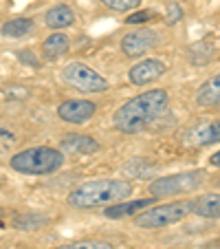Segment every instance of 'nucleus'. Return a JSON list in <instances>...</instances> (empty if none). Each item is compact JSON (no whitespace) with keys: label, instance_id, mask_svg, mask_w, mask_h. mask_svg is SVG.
Segmentation results:
<instances>
[{"label":"nucleus","instance_id":"nucleus-2","mask_svg":"<svg viewBox=\"0 0 220 249\" xmlns=\"http://www.w3.org/2000/svg\"><path fill=\"white\" fill-rule=\"evenodd\" d=\"M132 194V185L123 179H99L88 181L68 194V205L77 210L88 207H106L117 201H123Z\"/></svg>","mask_w":220,"mask_h":249},{"label":"nucleus","instance_id":"nucleus-7","mask_svg":"<svg viewBox=\"0 0 220 249\" xmlns=\"http://www.w3.org/2000/svg\"><path fill=\"white\" fill-rule=\"evenodd\" d=\"M156 42H159V36L152 29H136V31H130L128 36H123L121 51L128 57H141L143 53L154 49Z\"/></svg>","mask_w":220,"mask_h":249},{"label":"nucleus","instance_id":"nucleus-13","mask_svg":"<svg viewBox=\"0 0 220 249\" xmlns=\"http://www.w3.org/2000/svg\"><path fill=\"white\" fill-rule=\"evenodd\" d=\"M192 212L203 218H220V194H201L192 201Z\"/></svg>","mask_w":220,"mask_h":249},{"label":"nucleus","instance_id":"nucleus-16","mask_svg":"<svg viewBox=\"0 0 220 249\" xmlns=\"http://www.w3.org/2000/svg\"><path fill=\"white\" fill-rule=\"evenodd\" d=\"M68 47H70L68 36H66V33H60V31L51 33V36L42 42V51L49 60H57V57H62L66 51H68Z\"/></svg>","mask_w":220,"mask_h":249},{"label":"nucleus","instance_id":"nucleus-12","mask_svg":"<svg viewBox=\"0 0 220 249\" xmlns=\"http://www.w3.org/2000/svg\"><path fill=\"white\" fill-rule=\"evenodd\" d=\"M196 104L201 108H211L220 104V73H216L214 77L205 82L196 93Z\"/></svg>","mask_w":220,"mask_h":249},{"label":"nucleus","instance_id":"nucleus-9","mask_svg":"<svg viewBox=\"0 0 220 249\" xmlns=\"http://www.w3.org/2000/svg\"><path fill=\"white\" fill-rule=\"evenodd\" d=\"M163 73H165V64H163L161 60H152V57L136 62V64L132 66L130 71H128V75H130V82H132V84H136V86L150 84V82L159 80Z\"/></svg>","mask_w":220,"mask_h":249},{"label":"nucleus","instance_id":"nucleus-6","mask_svg":"<svg viewBox=\"0 0 220 249\" xmlns=\"http://www.w3.org/2000/svg\"><path fill=\"white\" fill-rule=\"evenodd\" d=\"M62 77L66 84H70L73 89L82 90L86 95H95V93H106L108 90V80L103 75H99L95 69H90L84 62H70L62 69Z\"/></svg>","mask_w":220,"mask_h":249},{"label":"nucleus","instance_id":"nucleus-8","mask_svg":"<svg viewBox=\"0 0 220 249\" xmlns=\"http://www.w3.org/2000/svg\"><path fill=\"white\" fill-rule=\"evenodd\" d=\"M97 110V104L90 102V99H66L57 106V115L60 119L68 124H84L88 122L90 117Z\"/></svg>","mask_w":220,"mask_h":249},{"label":"nucleus","instance_id":"nucleus-23","mask_svg":"<svg viewBox=\"0 0 220 249\" xmlns=\"http://www.w3.org/2000/svg\"><path fill=\"white\" fill-rule=\"evenodd\" d=\"M0 139H5L7 143H11V141H16V135L14 132H9L7 128H0Z\"/></svg>","mask_w":220,"mask_h":249},{"label":"nucleus","instance_id":"nucleus-14","mask_svg":"<svg viewBox=\"0 0 220 249\" xmlns=\"http://www.w3.org/2000/svg\"><path fill=\"white\" fill-rule=\"evenodd\" d=\"M44 22H47L51 29H64V27H70V24L75 22V14H73V9L66 5H55L47 11Z\"/></svg>","mask_w":220,"mask_h":249},{"label":"nucleus","instance_id":"nucleus-21","mask_svg":"<svg viewBox=\"0 0 220 249\" xmlns=\"http://www.w3.org/2000/svg\"><path fill=\"white\" fill-rule=\"evenodd\" d=\"M154 18V11H136V14H130L126 18L128 24H141V22H148V20Z\"/></svg>","mask_w":220,"mask_h":249},{"label":"nucleus","instance_id":"nucleus-24","mask_svg":"<svg viewBox=\"0 0 220 249\" xmlns=\"http://www.w3.org/2000/svg\"><path fill=\"white\" fill-rule=\"evenodd\" d=\"M209 163H211V165H216V168H220V150H218V152H214V155H211Z\"/></svg>","mask_w":220,"mask_h":249},{"label":"nucleus","instance_id":"nucleus-22","mask_svg":"<svg viewBox=\"0 0 220 249\" xmlns=\"http://www.w3.org/2000/svg\"><path fill=\"white\" fill-rule=\"evenodd\" d=\"M168 24H174L178 22V20H183V9L176 5V2H168Z\"/></svg>","mask_w":220,"mask_h":249},{"label":"nucleus","instance_id":"nucleus-17","mask_svg":"<svg viewBox=\"0 0 220 249\" xmlns=\"http://www.w3.org/2000/svg\"><path fill=\"white\" fill-rule=\"evenodd\" d=\"M33 20L31 18H11L2 24V36L5 38H24L33 31Z\"/></svg>","mask_w":220,"mask_h":249},{"label":"nucleus","instance_id":"nucleus-10","mask_svg":"<svg viewBox=\"0 0 220 249\" xmlns=\"http://www.w3.org/2000/svg\"><path fill=\"white\" fill-rule=\"evenodd\" d=\"M156 198L154 196H148V198H136V201H126V203H117V205H106L103 207V214L108 218H126V216H135L139 212H143L145 207L154 205Z\"/></svg>","mask_w":220,"mask_h":249},{"label":"nucleus","instance_id":"nucleus-1","mask_svg":"<svg viewBox=\"0 0 220 249\" xmlns=\"http://www.w3.org/2000/svg\"><path fill=\"white\" fill-rule=\"evenodd\" d=\"M168 110V93L163 89H152L141 95H135L113 115V124L119 132L136 135Z\"/></svg>","mask_w":220,"mask_h":249},{"label":"nucleus","instance_id":"nucleus-15","mask_svg":"<svg viewBox=\"0 0 220 249\" xmlns=\"http://www.w3.org/2000/svg\"><path fill=\"white\" fill-rule=\"evenodd\" d=\"M189 139H192L189 143H196V146H209V143L220 141V122L203 124V126L194 128Z\"/></svg>","mask_w":220,"mask_h":249},{"label":"nucleus","instance_id":"nucleus-4","mask_svg":"<svg viewBox=\"0 0 220 249\" xmlns=\"http://www.w3.org/2000/svg\"><path fill=\"white\" fill-rule=\"evenodd\" d=\"M192 212V201H172V203H161L154 207H145L135 216V225L141 230H161V227L174 225V223L183 221Z\"/></svg>","mask_w":220,"mask_h":249},{"label":"nucleus","instance_id":"nucleus-19","mask_svg":"<svg viewBox=\"0 0 220 249\" xmlns=\"http://www.w3.org/2000/svg\"><path fill=\"white\" fill-rule=\"evenodd\" d=\"M57 249H115L110 243L106 240H97V238H90V240H75V243H68V245H62Z\"/></svg>","mask_w":220,"mask_h":249},{"label":"nucleus","instance_id":"nucleus-11","mask_svg":"<svg viewBox=\"0 0 220 249\" xmlns=\"http://www.w3.org/2000/svg\"><path fill=\"white\" fill-rule=\"evenodd\" d=\"M62 150L68 155H95L99 150V143L86 135H66L62 139Z\"/></svg>","mask_w":220,"mask_h":249},{"label":"nucleus","instance_id":"nucleus-25","mask_svg":"<svg viewBox=\"0 0 220 249\" xmlns=\"http://www.w3.org/2000/svg\"><path fill=\"white\" fill-rule=\"evenodd\" d=\"M218 106H220V104H218Z\"/></svg>","mask_w":220,"mask_h":249},{"label":"nucleus","instance_id":"nucleus-5","mask_svg":"<svg viewBox=\"0 0 220 249\" xmlns=\"http://www.w3.org/2000/svg\"><path fill=\"white\" fill-rule=\"evenodd\" d=\"M205 183V170H189V172H178L159 177L150 183V194L154 198L161 196H176V194H187L198 190Z\"/></svg>","mask_w":220,"mask_h":249},{"label":"nucleus","instance_id":"nucleus-3","mask_svg":"<svg viewBox=\"0 0 220 249\" xmlns=\"http://www.w3.org/2000/svg\"><path fill=\"white\" fill-rule=\"evenodd\" d=\"M9 163L20 174H53L64 165V152L49 146H35L14 155Z\"/></svg>","mask_w":220,"mask_h":249},{"label":"nucleus","instance_id":"nucleus-18","mask_svg":"<svg viewBox=\"0 0 220 249\" xmlns=\"http://www.w3.org/2000/svg\"><path fill=\"white\" fill-rule=\"evenodd\" d=\"M47 223H49L47 216H40V214H33V212H29V214H20V216L14 221V225H16V230L29 231V230H38V227L47 225Z\"/></svg>","mask_w":220,"mask_h":249},{"label":"nucleus","instance_id":"nucleus-20","mask_svg":"<svg viewBox=\"0 0 220 249\" xmlns=\"http://www.w3.org/2000/svg\"><path fill=\"white\" fill-rule=\"evenodd\" d=\"M102 2L113 11H132L141 5V0H102Z\"/></svg>","mask_w":220,"mask_h":249}]
</instances>
